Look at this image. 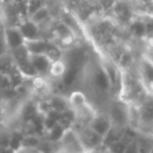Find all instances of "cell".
I'll list each match as a JSON object with an SVG mask.
<instances>
[{
    "instance_id": "cell-4",
    "label": "cell",
    "mask_w": 153,
    "mask_h": 153,
    "mask_svg": "<svg viewBox=\"0 0 153 153\" xmlns=\"http://www.w3.org/2000/svg\"><path fill=\"white\" fill-rule=\"evenodd\" d=\"M59 149L67 153H84L87 151L82 145L81 140L74 128H68L59 142Z\"/></svg>"
},
{
    "instance_id": "cell-22",
    "label": "cell",
    "mask_w": 153,
    "mask_h": 153,
    "mask_svg": "<svg viewBox=\"0 0 153 153\" xmlns=\"http://www.w3.org/2000/svg\"><path fill=\"white\" fill-rule=\"evenodd\" d=\"M55 153H67V152H65V151H62V150H60V149H58V150L56 151Z\"/></svg>"
},
{
    "instance_id": "cell-23",
    "label": "cell",
    "mask_w": 153,
    "mask_h": 153,
    "mask_svg": "<svg viewBox=\"0 0 153 153\" xmlns=\"http://www.w3.org/2000/svg\"><path fill=\"white\" fill-rule=\"evenodd\" d=\"M151 140H153V133H152V135H151Z\"/></svg>"
},
{
    "instance_id": "cell-11",
    "label": "cell",
    "mask_w": 153,
    "mask_h": 153,
    "mask_svg": "<svg viewBox=\"0 0 153 153\" xmlns=\"http://www.w3.org/2000/svg\"><path fill=\"white\" fill-rule=\"evenodd\" d=\"M67 100H68V104H69L70 109H76L88 103L87 96H86L84 92L80 91V90L72 91L71 94L67 97Z\"/></svg>"
},
{
    "instance_id": "cell-12",
    "label": "cell",
    "mask_w": 153,
    "mask_h": 153,
    "mask_svg": "<svg viewBox=\"0 0 153 153\" xmlns=\"http://www.w3.org/2000/svg\"><path fill=\"white\" fill-rule=\"evenodd\" d=\"M65 128L63 126H61L59 123L56 124L53 127H51L49 130H47L44 133V136L46 138V140L51 144H59L60 140L62 138L65 131Z\"/></svg>"
},
{
    "instance_id": "cell-20",
    "label": "cell",
    "mask_w": 153,
    "mask_h": 153,
    "mask_svg": "<svg viewBox=\"0 0 153 153\" xmlns=\"http://www.w3.org/2000/svg\"><path fill=\"white\" fill-rule=\"evenodd\" d=\"M3 123H4V109L2 105H0V125H2Z\"/></svg>"
},
{
    "instance_id": "cell-17",
    "label": "cell",
    "mask_w": 153,
    "mask_h": 153,
    "mask_svg": "<svg viewBox=\"0 0 153 153\" xmlns=\"http://www.w3.org/2000/svg\"><path fill=\"white\" fill-rule=\"evenodd\" d=\"M14 153H44L40 147H30V146H21L14 151Z\"/></svg>"
},
{
    "instance_id": "cell-16",
    "label": "cell",
    "mask_w": 153,
    "mask_h": 153,
    "mask_svg": "<svg viewBox=\"0 0 153 153\" xmlns=\"http://www.w3.org/2000/svg\"><path fill=\"white\" fill-rule=\"evenodd\" d=\"M150 40H153V39H150ZM142 59L153 66V44L148 45L147 48H145L142 53Z\"/></svg>"
},
{
    "instance_id": "cell-3",
    "label": "cell",
    "mask_w": 153,
    "mask_h": 153,
    "mask_svg": "<svg viewBox=\"0 0 153 153\" xmlns=\"http://www.w3.org/2000/svg\"><path fill=\"white\" fill-rule=\"evenodd\" d=\"M107 113L112 121L113 126L119 128H125L128 126L129 105L121 101L120 99L117 98L113 102L110 103Z\"/></svg>"
},
{
    "instance_id": "cell-2",
    "label": "cell",
    "mask_w": 153,
    "mask_h": 153,
    "mask_svg": "<svg viewBox=\"0 0 153 153\" xmlns=\"http://www.w3.org/2000/svg\"><path fill=\"white\" fill-rule=\"evenodd\" d=\"M72 128L76 131L82 145L87 151H94L104 146V138L96 133L88 125L74 124Z\"/></svg>"
},
{
    "instance_id": "cell-8",
    "label": "cell",
    "mask_w": 153,
    "mask_h": 153,
    "mask_svg": "<svg viewBox=\"0 0 153 153\" xmlns=\"http://www.w3.org/2000/svg\"><path fill=\"white\" fill-rule=\"evenodd\" d=\"M28 58H30V64L33 65L39 76H48L49 69H51V63H53V60L48 56L41 53V55H30Z\"/></svg>"
},
{
    "instance_id": "cell-15",
    "label": "cell",
    "mask_w": 153,
    "mask_h": 153,
    "mask_svg": "<svg viewBox=\"0 0 153 153\" xmlns=\"http://www.w3.org/2000/svg\"><path fill=\"white\" fill-rule=\"evenodd\" d=\"M132 7H133V12L135 16L153 19V2L146 5H142V7H134V5H132Z\"/></svg>"
},
{
    "instance_id": "cell-19",
    "label": "cell",
    "mask_w": 153,
    "mask_h": 153,
    "mask_svg": "<svg viewBox=\"0 0 153 153\" xmlns=\"http://www.w3.org/2000/svg\"><path fill=\"white\" fill-rule=\"evenodd\" d=\"M129 1L134 7H142V5H146L153 2V0H129Z\"/></svg>"
},
{
    "instance_id": "cell-14",
    "label": "cell",
    "mask_w": 153,
    "mask_h": 153,
    "mask_svg": "<svg viewBox=\"0 0 153 153\" xmlns=\"http://www.w3.org/2000/svg\"><path fill=\"white\" fill-rule=\"evenodd\" d=\"M130 145L131 144L127 143L123 138H119V140H113V142L105 145L104 147L108 150L109 153H126Z\"/></svg>"
},
{
    "instance_id": "cell-18",
    "label": "cell",
    "mask_w": 153,
    "mask_h": 153,
    "mask_svg": "<svg viewBox=\"0 0 153 153\" xmlns=\"http://www.w3.org/2000/svg\"><path fill=\"white\" fill-rule=\"evenodd\" d=\"M7 55H9V49H7V43H5L3 30H0V58L5 57Z\"/></svg>"
},
{
    "instance_id": "cell-6",
    "label": "cell",
    "mask_w": 153,
    "mask_h": 153,
    "mask_svg": "<svg viewBox=\"0 0 153 153\" xmlns=\"http://www.w3.org/2000/svg\"><path fill=\"white\" fill-rule=\"evenodd\" d=\"M3 34H4L5 43H7L9 53L24 46L25 40L17 25L5 26L3 28Z\"/></svg>"
},
{
    "instance_id": "cell-13",
    "label": "cell",
    "mask_w": 153,
    "mask_h": 153,
    "mask_svg": "<svg viewBox=\"0 0 153 153\" xmlns=\"http://www.w3.org/2000/svg\"><path fill=\"white\" fill-rule=\"evenodd\" d=\"M66 70H67V66H66L65 61H63L62 59L56 60L51 63L48 76H51L53 79H62Z\"/></svg>"
},
{
    "instance_id": "cell-7",
    "label": "cell",
    "mask_w": 153,
    "mask_h": 153,
    "mask_svg": "<svg viewBox=\"0 0 153 153\" xmlns=\"http://www.w3.org/2000/svg\"><path fill=\"white\" fill-rule=\"evenodd\" d=\"M55 45L56 43L53 41L45 38L25 41V43H24V46H25L26 51L30 55H41V53L47 55Z\"/></svg>"
},
{
    "instance_id": "cell-10",
    "label": "cell",
    "mask_w": 153,
    "mask_h": 153,
    "mask_svg": "<svg viewBox=\"0 0 153 153\" xmlns=\"http://www.w3.org/2000/svg\"><path fill=\"white\" fill-rule=\"evenodd\" d=\"M49 103H51V110L56 111L58 113H61L63 111L69 109V104H68L67 97H64L62 94H53L48 98Z\"/></svg>"
},
{
    "instance_id": "cell-1",
    "label": "cell",
    "mask_w": 153,
    "mask_h": 153,
    "mask_svg": "<svg viewBox=\"0 0 153 153\" xmlns=\"http://www.w3.org/2000/svg\"><path fill=\"white\" fill-rule=\"evenodd\" d=\"M137 125L135 130L142 136L151 138L153 133V96L149 92L145 100L136 106Z\"/></svg>"
},
{
    "instance_id": "cell-5",
    "label": "cell",
    "mask_w": 153,
    "mask_h": 153,
    "mask_svg": "<svg viewBox=\"0 0 153 153\" xmlns=\"http://www.w3.org/2000/svg\"><path fill=\"white\" fill-rule=\"evenodd\" d=\"M89 126L96 133H98L99 135H101L103 138L107 135L109 131L111 130V128L113 127V124L111 119L109 117L107 112H100L97 111V113L94 114V117H92V120L90 121Z\"/></svg>"
},
{
    "instance_id": "cell-9",
    "label": "cell",
    "mask_w": 153,
    "mask_h": 153,
    "mask_svg": "<svg viewBox=\"0 0 153 153\" xmlns=\"http://www.w3.org/2000/svg\"><path fill=\"white\" fill-rule=\"evenodd\" d=\"M17 26L19 27L25 41H32L39 38H43L42 35H41L40 26L37 23H35L33 20H30V18L21 21Z\"/></svg>"
},
{
    "instance_id": "cell-21",
    "label": "cell",
    "mask_w": 153,
    "mask_h": 153,
    "mask_svg": "<svg viewBox=\"0 0 153 153\" xmlns=\"http://www.w3.org/2000/svg\"><path fill=\"white\" fill-rule=\"evenodd\" d=\"M5 26H3V21H2V17L0 15V30H3Z\"/></svg>"
}]
</instances>
